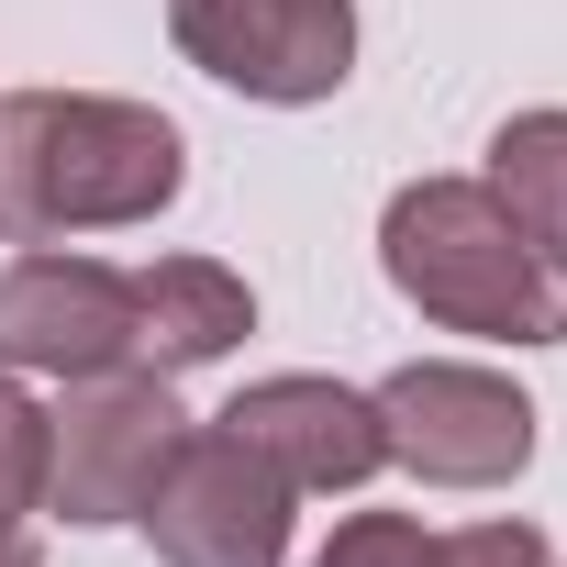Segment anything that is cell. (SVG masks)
Instances as JSON below:
<instances>
[{
	"label": "cell",
	"instance_id": "obj_13",
	"mask_svg": "<svg viewBox=\"0 0 567 567\" xmlns=\"http://www.w3.org/2000/svg\"><path fill=\"white\" fill-rule=\"evenodd\" d=\"M434 567H545V534L534 523H467V534H434Z\"/></svg>",
	"mask_w": 567,
	"mask_h": 567
},
{
	"label": "cell",
	"instance_id": "obj_10",
	"mask_svg": "<svg viewBox=\"0 0 567 567\" xmlns=\"http://www.w3.org/2000/svg\"><path fill=\"white\" fill-rule=\"evenodd\" d=\"M489 189L512 200V223L567 267V112H512L489 134Z\"/></svg>",
	"mask_w": 567,
	"mask_h": 567
},
{
	"label": "cell",
	"instance_id": "obj_14",
	"mask_svg": "<svg viewBox=\"0 0 567 567\" xmlns=\"http://www.w3.org/2000/svg\"><path fill=\"white\" fill-rule=\"evenodd\" d=\"M0 567H34V545H23V534H0Z\"/></svg>",
	"mask_w": 567,
	"mask_h": 567
},
{
	"label": "cell",
	"instance_id": "obj_8",
	"mask_svg": "<svg viewBox=\"0 0 567 567\" xmlns=\"http://www.w3.org/2000/svg\"><path fill=\"white\" fill-rule=\"evenodd\" d=\"M223 434H245L290 489H357L390 467V434H379V401L346 390V379H256L223 401Z\"/></svg>",
	"mask_w": 567,
	"mask_h": 567
},
{
	"label": "cell",
	"instance_id": "obj_12",
	"mask_svg": "<svg viewBox=\"0 0 567 567\" xmlns=\"http://www.w3.org/2000/svg\"><path fill=\"white\" fill-rule=\"evenodd\" d=\"M312 567H434V534H423L412 512H357Z\"/></svg>",
	"mask_w": 567,
	"mask_h": 567
},
{
	"label": "cell",
	"instance_id": "obj_11",
	"mask_svg": "<svg viewBox=\"0 0 567 567\" xmlns=\"http://www.w3.org/2000/svg\"><path fill=\"white\" fill-rule=\"evenodd\" d=\"M45 467H56V412L0 368V534H23L45 512Z\"/></svg>",
	"mask_w": 567,
	"mask_h": 567
},
{
	"label": "cell",
	"instance_id": "obj_7",
	"mask_svg": "<svg viewBox=\"0 0 567 567\" xmlns=\"http://www.w3.org/2000/svg\"><path fill=\"white\" fill-rule=\"evenodd\" d=\"M0 368H45V379L134 368V267H101V256L0 267Z\"/></svg>",
	"mask_w": 567,
	"mask_h": 567
},
{
	"label": "cell",
	"instance_id": "obj_5",
	"mask_svg": "<svg viewBox=\"0 0 567 567\" xmlns=\"http://www.w3.org/2000/svg\"><path fill=\"white\" fill-rule=\"evenodd\" d=\"M189 412L167 401L156 368H112V379H68L56 412V467H45V512L56 523H134L145 489L167 478Z\"/></svg>",
	"mask_w": 567,
	"mask_h": 567
},
{
	"label": "cell",
	"instance_id": "obj_1",
	"mask_svg": "<svg viewBox=\"0 0 567 567\" xmlns=\"http://www.w3.org/2000/svg\"><path fill=\"white\" fill-rule=\"evenodd\" d=\"M189 178V145L167 112L112 101V90H12L0 101V234H112L156 223Z\"/></svg>",
	"mask_w": 567,
	"mask_h": 567
},
{
	"label": "cell",
	"instance_id": "obj_3",
	"mask_svg": "<svg viewBox=\"0 0 567 567\" xmlns=\"http://www.w3.org/2000/svg\"><path fill=\"white\" fill-rule=\"evenodd\" d=\"M167 34L200 79L245 101H334L357 68V0H167Z\"/></svg>",
	"mask_w": 567,
	"mask_h": 567
},
{
	"label": "cell",
	"instance_id": "obj_9",
	"mask_svg": "<svg viewBox=\"0 0 567 567\" xmlns=\"http://www.w3.org/2000/svg\"><path fill=\"white\" fill-rule=\"evenodd\" d=\"M245 323H256V301H245L234 267H212V256H156V267H134V368H156V379L212 368V357L245 346Z\"/></svg>",
	"mask_w": 567,
	"mask_h": 567
},
{
	"label": "cell",
	"instance_id": "obj_2",
	"mask_svg": "<svg viewBox=\"0 0 567 567\" xmlns=\"http://www.w3.org/2000/svg\"><path fill=\"white\" fill-rule=\"evenodd\" d=\"M390 290L445 323V334H501V346H567V267L512 223L489 178H412L379 223Z\"/></svg>",
	"mask_w": 567,
	"mask_h": 567
},
{
	"label": "cell",
	"instance_id": "obj_4",
	"mask_svg": "<svg viewBox=\"0 0 567 567\" xmlns=\"http://www.w3.org/2000/svg\"><path fill=\"white\" fill-rule=\"evenodd\" d=\"M290 478H278L245 434H223V423H200V434H178V456H167V478L145 489V534H156V556L167 567H278L290 556Z\"/></svg>",
	"mask_w": 567,
	"mask_h": 567
},
{
	"label": "cell",
	"instance_id": "obj_6",
	"mask_svg": "<svg viewBox=\"0 0 567 567\" xmlns=\"http://www.w3.org/2000/svg\"><path fill=\"white\" fill-rule=\"evenodd\" d=\"M379 401V434H390V456L412 467V478H434V489H501V478H523V456H534V401L512 390V379H489V368H456V357H412L390 390H368Z\"/></svg>",
	"mask_w": 567,
	"mask_h": 567
}]
</instances>
